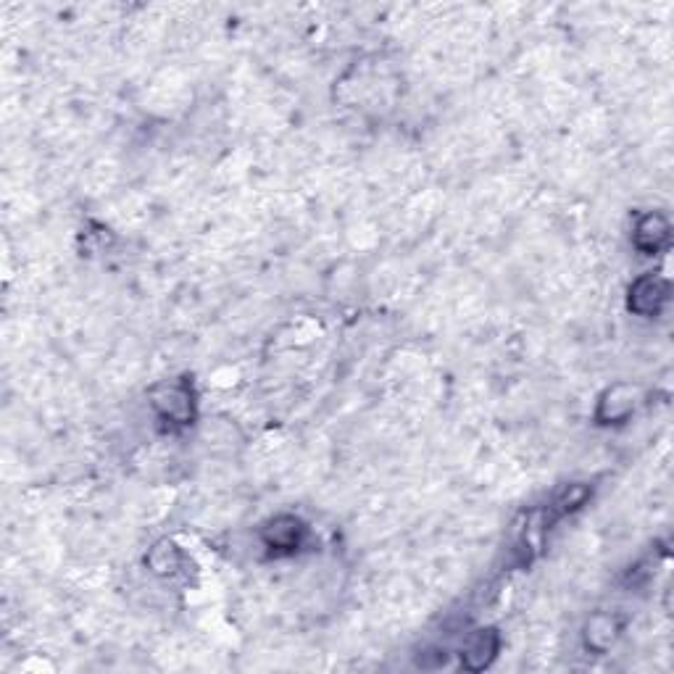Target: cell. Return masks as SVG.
<instances>
[{"instance_id": "1", "label": "cell", "mask_w": 674, "mask_h": 674, "mask_svg": "<svg viewBox=\"0 0 674 674\" xmlns=\"http://www.w3.org/2000/svg\"><path fill=\"white\" fill-rule=\"evenodd\" d=\"M151 403L156 414L169 424H187L193 419V390L187 388L185 382H169L161 388L153 390Z\"/></svg>"}, {"instance_id": "2", "label": "cell", "mask_w": 674, "mask_h": 674, "mask_svg": "<svg viewBox=\"0 0 674 674\" xmlns=\"http://www.w3.org/2000/svg\"><path fill=\"white\" fill-rule=\"evenodd\" d=\"M306 524L301 522L293 514H280V517H274L272 522H266V527L261 530V540L272 553L277 556H287V553H295L306 543Z\"/></svg>"}, {"instance_id": "3", "label": "cell", "mask_w": 674, "mask_h": 674, "mask_svg": "<svg viewBox=\"0 0 674 674\" xmlns=\"http://www.w3.org/2000/svg\"><path fill=\"white\" fill-rule=\"evenodd\" d=\"M501 651V638L495 630H474L464 646H461V667L467 672H482L493 664V659Z\"/></svg>"}, {"instance_id": "4", "label": "cell", "mask_w": 674, "mask_h": 674, "mask_svg": "<svg viewBox=\"0 0 674 674\" xmlns=\"http://www.w3.org/2000/svg\"><path fill=\"white\" fill-rule=\"evenodd\" d=\"M667 295H669L667 280L646 274V277L635 280V285L630 287V309L640 316L659 314L661 306L667 303Z\"/></svg>"}, {"instance_id": "5", "label": "cell", "mask_w": 674, "mask_h": 674, "mask_svg": "<svg viewBox=\"0 0 674 674\" xmlns=\"http://www.w3.org/2000/svg\"><path fill=\"white\" fill-rule=\"evenodd\" d=\"M632 243L646 256H656L661 248L669 245V222L661 214L640 216L635 232H632Z\"/></svg>"}, {"instance_id": "6", "label": "cell", "mask_w": 674, "mask_h": 674, "mask_svg": "<svg viewBox=\"0 0 674 674\" xmlns=\"http://www.w3.org/2000/svg\"><path fill=\"white\" fill-rule=\"evenodd\" d=\"M635 406H638V390L630 388V385H614L601 395L596 414L603 424H614L627 419L635 411Z\"/></svg>"}, {"instance_id": "7", "label": "cell", "mask_w": 674, "mask_h": 674, "mask_svg": "<svg viewBox=\"0 0 674 674\" xmlns=\"http://www.w3.org/2000/svg\"><path fill=\"white\" fill-rule=\"evenodd\" d=\"M619 632H622V627H619V622L611 614H596V617L585 624V643L596 653H603L617 643Z\"/></svg>"}, {"instance_id": "8", "label": "cell", "mask_w": 674, "mask_h": 674, "mask_svg": "<svg viewBox=\"0 0 674 674\" xmlns=\"http://www.w3.org/2000/svg\"><path fill=\"white\" fill-rule=\"evenodd\" d=\"M148 567H151V572L172 577V574H177L182 569V551L174 543H169V540H161L148 553Z\"/></svg>"}]
</instances>
